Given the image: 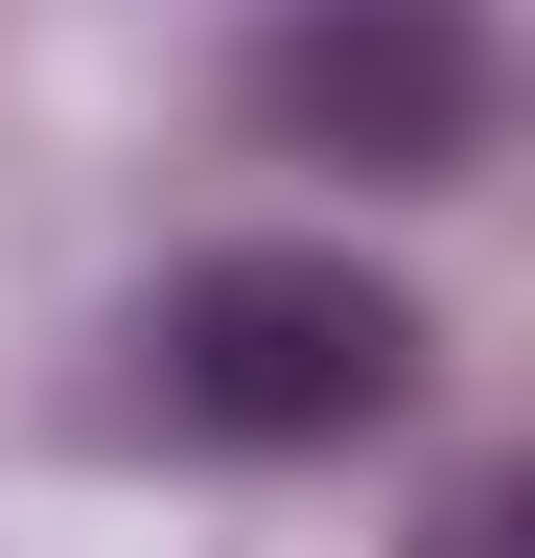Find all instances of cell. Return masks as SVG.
I'll return each mask as SVG.
<instances>
[{
	"label": "cell",
	"mask_w": 535,
	"mask_h": 558,
	"mask_svg": "<svg viewBox=\"0 0 535 558\" xmlns=\"http://www.w3.org/2000/svg\"><path fill=\"white\" fill-rule=\"evenodd\" d=\"M442 558H512V488H465V512H442Z\"/></svg>",
	"instance_id": "3"
},
{
	"label": "cell",
	"mask_w": 535,
	"mask_h": 558,
	"mask_svg": "<svg viewBox=\"0 0 535 558\" xmlns=\"http://www.w3.org/2000/svg\"><path fill=\"white\" fill-rule=\"evenodd\" d=\"M420 303H396L373 256H326V233H256V256H186L163 279V326H141V396L186 418V442H233V465H326V442H373L396 396H420Z\"/></svg>",
	"instance_id": "1"
},
{
	"label": "cell",
	"mask_w": 535,
	"mask_h": 558,
	"mask_svg": "<svg viewBox=\"0 0 535 558\" xmlns=\"http://www.w3.org/2000/svg\"><path fill=\"white\" fill-rule=\"evenodd\" d=\"M489 0H280L256 24V140L280 163H350V186H465L489 163Z\"/></svg>",
	"instance_id": "2"
}]
</instances>
